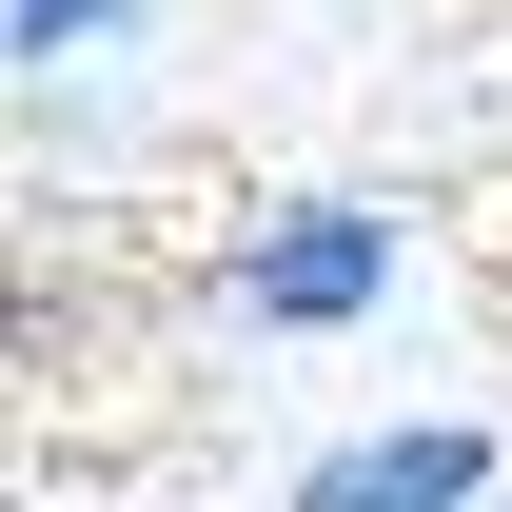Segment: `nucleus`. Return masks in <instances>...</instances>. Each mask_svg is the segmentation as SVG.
<instances>
[{"mask_svg": "<svg viewBox=\"0 0 512 512\" xmlns=\"http://www.w3.org/2000/svg\"><path fill=\"white\" fill-rule=\"evenodd\" d=\"M375 296H394V217L375 197H296V217L237 237V316L256 335H335V316H375Z\"/></svg>", "mask_w": 512, "mask_h": 512, "instance_id": "f257e3e1", "label": "nucleus"}, {"mask_svg": "<svg viewBox=\"0 0 512 512\" xmlns=\"http://www.w3.org/2000/svg\"><path fill=\"white\" fill-rule=\"evenodd\" d=\"M473 493H493V434L473 414H414V434H355V453L296 473V512H473Z\"/></svg>", "mask_w": 512, "mask_h": 512, "instance_id": "f03ea898", "label": "nucleus"}, {"mask_svg": "<svg viewBox=\"0 0 512 512\" xmlns=\"http://www.w3.org/2000/svg\"><path fill=\"white\" fill-rule=\"evenodd\" d=\"M119 20H138V0H0V60H40V79H60V60H99Z\"/></svg>", "mask_w": 512, "mask_h": 512, "instance_id": "7ed1b4c3", "label": "nucleus"}]
</instances>
